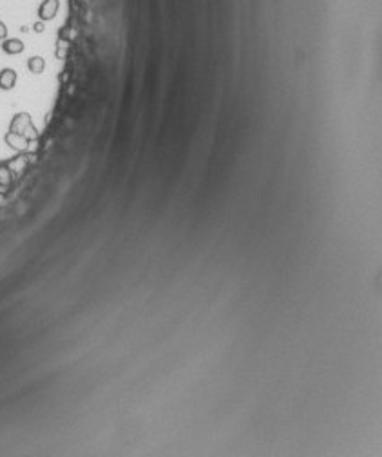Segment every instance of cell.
Masks as SVG:
<instances>
[{
  "label": "cell",
  "instance_id": "4",
  "mask_svg": "<svg viewBox=\"0 0 382 457\" xmlns=\"http://www.w3.org/2000/svg\"><path fill=\"white\" fill-rule=\"evenodd\" d=\"M16 84V71L15 69H2L0 71V89L9 91Z\"/></svg>",
  "mask_w": 382,
  "mask_h": 457
},
{
  "label": "cell",
  "instance_id": "8",
  "mask_svg": "<svg viewBox=\"0 0 382 457\" xmlns=\"http://www.w3.org/2000/svg\"><path fill=\"white\" fill-rule=\"evenodd\" d=\"M5 36H7V27H5L4 22L0 20V40H4Z\"/></svg>",
  "mask_w": 382,
  "mask_h": 457
},
{
  "label": "cell",
  "instance_id": "9",
  "mask_svg": "<svg viewBox=\"0 0 382 457\" xmlns=\"http://www.w3.org/2000/svg\"><path fill=\"white\" fill-rule=\"evenodd\" d=\"M33 29L36 31V33H42V31L45 29V25H44V22H36L35 25H33Z\"/></svg>",
  "mask_w": 382,
  "mask_h": 457
},
{
  "label": "cell",
  "instance_id": "5",
  "mask_svg": "<svg viewBox=\"0 0 382 457\" xmlns=\"http://www.w3.org/2000/svg\"><path fill=\"white\" fill-rule=\"evenodd\" d=\"M2 49H4L7 55H18V53L24 51V44H22V40H18V38H9V40H4Z\"/></svg>",
  "mask_w": 382,
  "mask_h": 457
},
{
  "label": "cell",
  "instance_id": "6",
  "mask_svg": "<svg viewBox=\"0 0 382 457\" xmlns=\"http://www.w3.org/2000/svg\"><path fill=\"white\" fill-rule=\"evenodd\" d=\"M27 67H29L31 73L40 75V73H44V69H45V60L42 56H33V58L27 60Z\"/></svg>",
  "mask_w": 382,
  "mask_h": 457
},
{
  "label": "cell",
  "instance_id": "7",
  "mask_svg": "<svg viewBox=\"0 0 382 457\" xmlns=\"http://www.w3.org/2000/svg\"><path fill=\"white\" fill-rule=\"evenodd\" d=\"M13 180V174H11L7 163H2L0 161V187H7Z\"/></svg>",
  "mask_w": 382,
  "mask_h": 457
},
{
  "label": "cell",
  "instance_id": "3",
  "mask_svg": "<svg viewBox=\"0 0 382 457\" xmlns=\"http://www.w3.org/2000/svg\"><path fill=\"white\" fill-rule=\"evenodd\" d=\"M5 142H7V146L13 147L15 151H25L27 149V146H29V140L25 138L24 135H18V133H7L5 135Z\"/></svg>",
  "mask_w": 382,
  "mask_h": 457
},
{
  "label": "cell",
  "instance_id": "2",
  "mask_svg": "<svg viewBox=\"0 0 382 457\" xmlns=\"http://www.w3.org/2000/svg\"><path fill=\"white\" fill-rule=\"evenodd\" d=\"M58 7H60L58 0H44L38 7V16L42 20H51V18H55Z\"/></svg>",
  "mask_w": 382,
  "mask_h": 457
},
{
  "label": "cell",
  "instance_id": "1",
  "mask_svg": "<svg viewBox=\"0 0 382 457\" xmlns=\"http://www.w3.org/2000/svg\"><path fill=\"white\" fill-rule=\"evenodd\" d=\"M31 126H33V122H31V116L27 115V113H18V115H15V118L11 120L9 131H11V133H18V135H24L25 131L29 129Z\"/></svg>",
  "mask_w": 382,
  "mask_h": 457
}]
</instances>
